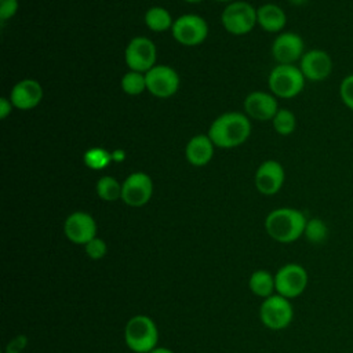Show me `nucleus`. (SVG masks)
I'll return each mask as SVG.
<instances>
[{
  "label": "nucleus",
  "mask_w": 353,
  "mask_h": 353,
  "mask_svg": "<svg viewBox=\"0 0 353 353\" xmlns=\"http://www.w3.org/2000/svg\"><path fill=\"white\" fill-rule=\"evenodd\" d=\"M250 134L251 121L248 116L240 112L222 113L211 123L207 132L214 145L222 149H230L244 143Z\"/></svg>",
  "instance_id": "f257e3e1"
},
{
  "label": "nucleus",
  "mask_w": 353,
  "mask_h": 353,
  "mask_svg": "<svg viewBox=\"0 0 353 353\" xmlns=\"http://www.w3.org/2000/svg\"><path fill=\"white\" fill-rule=\"evenodd\" d=\"M245 114L255 120H273L279 110L277 98L272 92L252 91L244 99Z\"/></svg>",
  "instance_id": "dca6fc26"
},
{
  "label": "nucleus",
  "mask_w": 353,
  "mask_h": 353,
  "mask_svg": "<svg viewBox=\"0 0 353 353\" xmlns=\"http://www.w3.org/2000/svg\"><path fill=\"white\" fill-rule=\"evenodd\" d=\"M305 54L303 39L295 32H283L272 43V55L277 63L295 65Z\"/></svg>",
  "instance_id": "ddd939ff"
},
{
  "label": "nucleus",
  "mask_w": 353,
  "mask_h": 353,
  "mask_svg": "<svg viewBox=\"0 0 353 353\" xmlns=\"http://www.w3.org/2000/svg\"><path fill=\"white\" fill-rule=\"evenodd\" d=\"M183 1H186V3H199L201 0H183Z\"/></svg>",
  "instance_id": "f704fd0d"
},
{
  "label": "nucleus",
  "mask_w": 353,
  "mask_h": 353,
  "mask_svg": "<svg viewBox=\"0 0 353 353\" xmlns=\"http://www.w3.org/2000/svg\"><path fill=\"white\" fill-rule=\"evenodd\" d=\"M306 0H290V3H292L294 6H302Z\"/></svg>",
  "instance_id": "72a5a7b5"
},
{
  "label": "nucleus",
  "mask_w": 353,
  "mask_h": 353,
  "mask_svg": "<svg viewBox=\"0 0 353 353\" xmlns=\"http://www.w3.org/2000/svg\"><path fill=\"white\" fill-rule=\"evenodd\" d=\"M248 287L251 292L261 298H268L276 291L274 276L268 270H256L250 276Z\"/></svg>",
  "instance_id": "aec40b11"
},
{
  "label": "nucleus",
  "mask_w": 353,
  "mask_h": 353,
  "mask_svg": "<svg viewBox=\"0 0 353 353\" xmlns=\"http://www.w3.org/2000/svg\"><path fill=\"white\" fill-rule=\"evenodd\" d=\"M121 88L128 95H139L146 90L145 73L130 70L121 77Z\"/></svg>",
  "instance_id": "a878e982"
},
{
  "label": "nucleus",
  "mask_w": 353,
  "mask_h": 353,
  "mask_svg": "<svg viewBox=\"0 0 353 353\" xmlns=\"http://www.w3.org/2000/svg\"><path fill=\"white\" fill-rule=\"evenodd\" d=\"M156 44L143 36L132 37L124 51V59L130 70L146 73L156 65Z\"/></svg>",
  "instance_id": "1a4fd4ad"
},
{
  "label": "nucleus",
  "mask_w": 353,
  "mask_h": 353,
  "mask_svg": "<svg viewBox=\"0 0 353 353\" xmlns=\"http://www.w3.org/2000/svg\"><path fill=\"white\" fill-rule=\"evenodd\" d=\"M214 142L207 134H199L189 139L185 148L186 160L196 167H203L208 164L214 156Z\"/></svg>",
  "instance_id": "a211bd4d"
},
{
  "label": "nucleus",
  "mask_w": 353,
  "mask_h": 353,
  "mask_svg": "<svg viewBox=\"0 0 353 353\" xmlns=\"http://www.w3.org/2000/svg\"><path fill=\"white\" fill-rule=\"evenodd\" d=\"M146 90L157 98H170L176 94L179 88L178 72L167 65H154L145 73Z\"/></svg>",
  "instance_id": "9d476101"
},
{
  "label": "nucleus",
  "mask_w": 353,
  "mask_h": 353,
  "mask_svg": "<svg viewBox=\"0 0 353 353\" xmlns=\"http://www.w3.org/2000/svg\"><path fill=\"white\" fill-rule=\"evenodd\" d=\"M303 236L312 244H321L328 237V226L321 218H309L305 225Z\"/></svg>",
  "instance_id": "5701e85b"
},
{
  "label": "nucleus",
  "mask_w": 353,
  "mask_h": 353,
  "mask_svg": "<svg viewBox=\"0 0 353 353\" xmlns=\"http://www.w3.org/2000/svg\"><path fill=\"white\" fill-rule=\"evenodd\" d=\"M25 345H26V338L19 335L8 343V346L6 349V353H19L25 347Z\"/></svg>",
  "instance_id": "c756f323"
},
{
  "label": "nucleus",
  "mask_w": 353,
  "mask_h": 353,
  "mask_svg": "<svg viewBox=\"0 0 353 353\" xmlns=\"http://www.w3.org/2000/svg\"><path fill=\"white\" fill-rule=\"evenodd\" d=\"M18 11V0H0V19L6 22Z\"/></svg>",
  "instance_id": "c85d7f7f"
},
{
  "label": "nucleus",
  "mask_w": 353,
  "mask_h": 353,
  "mask_svg": "<svg viewBox=\"0 0 353 353\" xmlns=\"http://www.w3.org/2000/svg\"><path fill=\"white\" fill-rule=\"evenodd\" d=\"M149 353H174L172 350H170V349H167V347H154L153 350H150Z\"/></svg>",
  "instance_id": "473e14b6"
},
{
  "label": "nucleus",
  "mask_w": 353,
  "mask_h": 353,
  "mask_svg": "<svg viewBox=\"0 0 353 353\" xmlns=\"http://www.w3.org/2000/svg\"><path fill=\"white\" fill-rule=\"evenodd\" d=\"M298 66L306 80L317 83L330 77L334 69V62L325 50L312 48L305 51Z\"/></svg>",
  "instance_id": "f8f14e48"
},
{
  "label": "nucleus",
  "mask_w": 353,
  "mask_h": 353,
  "mask_svg": "<svg viewBox=\"0 0 353 353\" xmlns=\"http://www.w3.org/2000/svg\"><path fill=\"white\" fill-rule=\"evenodd\" d=\"M63 232L72 243L85 245L97 237V222L88 212L74 211L65 219Z\"/></svg>",
  "instance_id": "4468645a"
},
{
  "label": "nucleus",
  "mask_w": 353,
  "mask_h": 353,
  "mask_svg": "<svg viewBox=\"0 0 353 353\" xmlns=\"http://www.w3.org/2000/svg\"><path fill=\"white\" fill-rule=\"evenodd\" d=\"M12 103L10 101V98H6V97H1L0 98V119H7V116L11 113L12 110Z\"/></svg>",
  "instance_id": "7c9ffc66"
},
{
  "label": "nucleus",
  "mask_w": 353,
  "mask_h": 353,
  "mask_svg": "<svg viewBox=\"0 0 353 353\" xmlns=\"http://www.w3.org/2000/svg\"><path fill=\"white\" fill-rule=\"evenodd\" d=\"M171 33L182 46H199L208 36V25L205 19L197 14H183L174 21Z\"/></svg>",
  "instance_id": "0eeeda50"
},
{
  "label": "nucleus",
  "mask_w": 353,
  "mask_h": 353,
  "mask_svg": "<svg viewBox=\"0 0 353 353\" xmlns=\"http://www.w3.org/2000/svg\"><path fill=\"white\" fill-rule=\"evenodd\" d=\"M272 123L274 131L283 137L292 134L296 128V117L290 109H279Z\"/></svg>",
  "instance_id": "393cba45"
},
{
  "label": "nucleus",
  "mask_w": 353,
  "mask_h": 353,
  "mask_svg": "<svg viewBox=\"0 0 353 353\" xmlns=\"http://www.w3.org/2000/svg\"><path fill=\"white\" fill-rule=\"evenodd\" d=\"M84 251L87 254L88 258L97 261V259H102L106 252H108V245L105 243L103 239L101 237H94L92 240H90L85 245H84Z\"/></svg>",
  "instance_id": "cd10ccee"
},
{
  "label": "nucleus",
  "mask_w": 353,
  "mask_h": 353,
  "mask_svg": "<svg viewBox=\"0 0 353 353\" xmlns=\"http://www.w3.org/2000/svg\"><path fill=\"white\" fill-rule=\"evenodd\" d=\"M127 346L135 353H149L159 341V331L154 321L143 314L131 317L124 328Z\"/></svg>",
  "instance_id": "20e7f679"
},
{
  "label": "nucleus",
  "mask_w": 353,
  "mask_h": 353,
  "mask_svg": "<svg viewBox=\"0 0 353 353\" xmlns=\"http://www.w3.org/2000/svg\"><path fill=\"white\" fill-rule=\"evenodd\" d=\"M123 185L110 175H103L97 181L95 190L99 199L105 201H116L121 199Z\"/></svg>",
  "instance_id": "4be33fe9"
},
{
  "label": "nucleus",
  "mask_w": 353,
  "mask_h": 353,
  "mask_svg": "<svg viewBox=\"0 0 353 353\" xmlns=\"http://www.w3.org/2000/svg\"><path fill=\"white\" fill-rule=\"evenodd\" d=\"M256 23L269 33H277L285 28L287 15L280 6L266 3L256 8Z\"/></svg>",
  "instance_id": "6ab92c4d"
},
{
  "label": "nucleus",
  "mask_w": 353,
  "mask_h": 353,
  "mask_svg": "<svg viewBox=\"0 0 353 353\" xmlns=\"http://www.w3.org/2000/svg\"><path fill=\"white\" fill-rule=\"evenodd\" d=\"M43 99V87L34 79H23L14 84L10 92V101L19 110H30Z\"/></svg>",
  "instance_id": "f3484780"
},
{
  "label": "nucleus",
  "mask_w": 353,
  "mask_h": 353,
  "mask_svg": "<svg viewBox=\"0 0 353 353\" xmlns=\"http://www.w3.org/2000/svg\"><path fill=\"white\" fill-rule=\"evenodd\" d=\"M221 22L232 34H247L256 25V8L247 1H232L223 8Z\"/></svg>",
  "instance_id": "39448f33"
},
{
  "label": "nucleus",
  "mask_w": 353,
  "mask_h": 353,
  "mask_svg": "<svg viewBox=\"0 0 353 353\" xmlns=\"http://www.w3.org/2000/svg\"><path fill=\"white\" fill-rule=\"evenodd\" d=\"M285 171L277 160H265L255 172V188L265 196L276 194L284 185Z\"/></svg>",
  "instance_id": "2eb2a0df"
},
{
  "label": "nucleus",
  "mask_w": 353,
  "mask_h": 353,
  "mask_svg": "<svg viewBox=\"0 0 353 353\" xmlns=\"http://www.w3.org/2000/svg\"><path fill=\"white\" fill-rule=\"evenodd\" d=\"M121 185V200L130 207H142L152 199L153 181L145 172L130 174Z\"/></svg>",
  "instance_id": "9b49d317"
},
{
  "label": "nucleus",
  "mask_w": 353,
  "mask_h": 353,
  "mask_svg": "<svg viewBox=\"0 0 353 353\" xmlns=\"http://www.w3.org/2000/svg\"><path fill=\"white\" fill-rule=\"evenodd\" d=\"M276 294L288 299L299 296L307 287L309 276L306 269L299 263H285L274 274Z\"/></svg>",
  "instance_id": "6e6552de"
},
{
  "label": "nucleus",
  "mask_w": 353,
  "mask_h": 353,
  "mask_svg": "<svg viewBox=\"0 0 353 353\" xmlns=\"http://www.w3.org/2000/svg\"><path fill=\"white\" fill-rule=\"evenodd\" d=\"M145 23L146 26L153 30V32H165L168 29L172 28V18H171V14L163 8V7H159V6H154V7H150L146 12H145Z\"/></svg>",
  "instance_id": "412c9836"
},
{
  "label": "nucleus",
  "mask_w": 353,
  "mask_h": 353,
  "mask_svg": "<svg viewBox=\"0 0 353 353\" xmlns=\"http://www.w3.org/2000/svg\"><path fill=\"white\" fill-rule=\"evenodd\" d=\"M261 321L270 330H283L294 319V309L288 298L273 294L263 299L259 307Z\"/></svg>",
  "instance_id": "423d86ee"
},
{
  "label": "nucleus",
  "mask_w": 353,
  "mask_h": 353,
  "mask_svg": "<svg viewBox=\"0 0 353 353\" xmlns=\"http://www.w3.org/2000/svg\"><path fill=\"white\" fill-rule=\"evenodd\" d=\"M83 161L91 170H103L113 161L112 152H108L103 148H90L84 152Z\"/></svg>",
  "instance_id": "b1692460"
},
{
  "label": "nucleus",
  "mask_w": 353,
  "mask_h": 353,
  "mask_svg": "<svg viewBox=\"0 0 353 353\" xmlns=\"http://www.w3.org/2000/svg\"><path fill=\"white\" fill-rule=\"evenodd\" d=\"M215 1H233V0H215Z\"/></svg>",
  "instance_id": "c9c22d12"
},
{
  "label": "nucleus",
  "mask_w": 353,
  "mask_h": 353,
  "mask_svg": "<svg viewBox=\"0 0 353 353\" xmlns=\"http://www.w3.org/2000/svg\"><path fill=\"white\" fill-rule=\"evenodd\" d=\"M305 76L299 66L277 63L269 73L268 84L276 98L291 99L298 97L305 87Z\"/></svg>",
  "instance_id": "7ed1b4c3"
},
{
  "label": "nucleus",
  "mask_w": 353,
  "mask_h": 353,
  "mask_svg": "<svg viewBox=\"0 0 353 353\" xmlns=\"http://www.w3.org/2000/svg\"><path fill=\"white\" fill-rule=\"evenodd\" d=\"M125 159V152L121 150V149H116L112 152V160L116 161V163H120V161H124Z\"/></svg>",
  "instance_id": "2f4dec72"
},
{
  "label": "nucleus",
  "mask_w": 353,
  "mask_h": 353,
  "mask_svg": "<svg viewBox=\"0 0 353 353\" xmlns=\"http://www.w3.org/2000/svg\"><path fill=\"white\" fill-rule=\"evenodd\" d=\"M307 218L296 208L281 207L270 211L265 219L268 234L279 243H292L303 236Z\"/></svg>",
  "instance_id": "f03ea898"
},
{
  "label": "nucleus",
  "mask_w": 353,
  "mask_h": 353,
  "mask_svg": "<svg viewBox=\"0 0 353 353\" xmlns=\"http://www.w3.org/2000/svg\"><path fill=\"white\" fill-rule=\"evenodd\" d=\"M339 98L342 101V103L353 112V73L346 74L341 83H339Z\"/></svg>",
  "instance_id": "bb28decb"
}]
</instances>
